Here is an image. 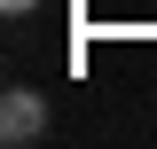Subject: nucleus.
<instances>
[{"mask_svg": "<svg viewBox=\"0 0 157 149\" xmlns=\"http://www.w3.org/2000/svg\"><path fill=\"white\" fill-rule=\"evenodd\" d=\"M0 8H8V16H32V8H39V0H0Z\"/></svg>", "mask_w": 157, "mask_h": 149, "instance_id": "nucleus-2", "label": "nucleus"}, {"mask_svg": "<svg viewBox=\"0 0 157 149\" xmlns=\"http://www.w3.org/2000/svg\"><path fill=\"white\" fill-rule=\"evenodd\" d=\"M47 133V94L39 86H8L0 94V141H39Z\"/></svg>", "mask_w": 157, "mask_h": 149, "instance_id": "nucleus-1", "label": "nucleus"}]
</instances>
